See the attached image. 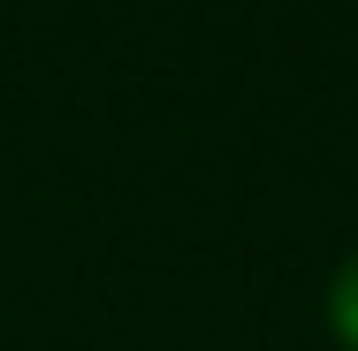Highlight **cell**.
Instances as JSON below:
<instances>
[{"label": "cell", "instance_id": "obj_1", "mask_svg": "<svg viewBox=\"0 0 358 351\" xmlns=\"http://www.w3.org/2000/svg\"><path fill=\"white\" fill-rule=\"evenodd\" d=\"M328 305H336V329H343V336L358 344V260L343 268V275H336V290H328Z\"/></svg>", "mask_w": 358, "mask_h": 351}]
</instances>
